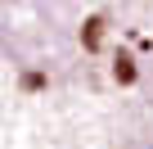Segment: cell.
Segmentation results:
<instances>
[{
  "instance_id": "6da1fadb",
  "label": "cell",
  "mask_w": 153,
  "mask_h": 149,
  "mask_svg": "<svg viewBox=\"0 0 153 149\" xmlns=\"http://www.w3.org/2000/svg\"><path fill=\"white\" fill-rule=\"evenodd\" d=\"M14 14L50 63L104 77L131 109L126 145L153 149V0H14Z\"/></svg>"
}]
</instances>
